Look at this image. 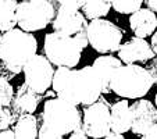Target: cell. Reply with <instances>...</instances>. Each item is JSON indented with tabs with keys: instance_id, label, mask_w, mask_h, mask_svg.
<instances>
[{
	"instance_id": "obj_28",
	"label": "cell",
	"mask_w": 157,
	"mask_h": 139,
	"mask_svg": "<svg viewBox=\"0 0 157 139\" xmlns=\"http://www.w3.org/2000/svg\"><path fill=\"white\" fill-rule=\"evenodd\" d=\"M150 46H151V49H153V53H154V56L157 57V29L154 31V32H153V35H151Z\"/></svg>"
},
{
	"instance_id": "obj_26",
	"label": "cell",
	"mask_w": 157,
	"mask_h": 139,
	"mask_svg": "<svg viewBox=\"0 0 157 139\" xmlns=\"http://www.w3.org/2000/svg\"><path fill=\"white\" fill-rule=\"evenodd\" d=\"M142 138H146V139H157V122L153 124L147 131L145 132V135Z\"/></svg>"
},
{
	"instance_id": "obj_15",
	"label": "cell",
	"mask_w": 157,
	"mask_h": 139,
	"mask_svg": "<svg viewBox=\"0 0 157 139\" xmlns=\"http://www.w3.org/2000/svg\"><path fill=\"white\" fill-rule=\"evenodd\" d=\"M132 125V111L128 99L118 100L110 106V131L125 133L131 131Z\"/></svg>"
},
{
	"instance_id": "obj_19",
	"label": "cell",
	"mask_w": 157,
	"mask_h": 139,
	"mask_svg": "<svg viewBox=\"0 0 157 139\" xmlns=\"http://www.w3.org/2000/svg\"><path fill=\"white\" fill-rule=\"evenodd\" d=\"M110 9H111V0H85L81 7V11L86 20H96L106 17Z\"/></svg>"
},
{
	"instance_id": "obj_25",
	"label": "cell",
	"mask_w": 157,
	"mask_h": 139,
	"mask_svg": "<svg viewBox=\"0 0 157 139\" xmlns=\"http://www.w3.org/2000/svg\"><path fill=\"white\" fill-rule=\"evenodd\" d=\"M147 71L150 72L151 79H153V85H157V57L150 60V64L147 65Z\"/></svg>"
},
{
	"instance_id": "obj_24",
	"label": "cell",
	"mask_w": 157,
	"mask_h": 139,
	"mask_svg": "<svg viewBox=\"0 0 157 139\" xmlns=\"http://www.w3.org/2000/svg\"><path fill=\"white\" fill-rule=\"evenodd\" d=\"M70 138H72V139H85V138H88L86 132L83 131L82 122H81V124H78L77 127H75L74 129L70 132Z\"/></svg>"
},
{
	"instance_id": "obj_17",
	"label": "cell",
	"mask_w": 157,
	"mask_h": 139,
	"mask_svg": "<svg viewBox=\"0 0 157 139\" xmlns=\"http://www.w3.org/2000/svg\"><path fill=\"white\" fill-rule=\"evenodd\" d=\"M17 139H33L38 138L39 133V122L33 113L21 114L17 117L15 125L13 128Z\"/></svg>"
},
{
	"instance_id": "obj_6",
	"label": "cell",
	"mask_w": 157,
	"mask_h": 139,
	"mask_svg": "<svg viewBox=\"0 0 157 139\" xmlns=\"http://www.w3.org/2000/svg\"><path fill=\"white\" fill-rule=\"evenodd\" d=\"M15 15L18 27L33 33L52 24L56 15V9L50 0H21Z\"/></svg>"
},
{
	"instance_id": "obj_21",
	"label": "cell",
	"mask_w": 157,
	"mask_h": 139,
	"mask_svg": "<svg viewBox=\"0 0 157 139\" xmlns=\"http://www.w3.org/2000/svg\"><path fill=\"white\" fill-rule=\"evenodd\" d=\"M14 98V89L9 79L0 77V106H10Z\"/></svg>"
},
{
	"instance_id": "obj_5",
	"label": "cell",
	"mask_w": 157,
	"mask_h": 139,
	"mask_svg": "<svg viewBox=\"0 0 157 139\" xmlns=\"http://www.w3.org/2000/svg\"><path fill=\"white\" fill-rule=\"evenodd\" d=\"M82 52L83 48L72 36L61 35L54 31L44 36L43 53L57 67L75 68L81 61Z\"/></svg>"
},
{
	"instance_id": "obj_27",
	"label": "cell",
	"mask_w": 157,
	"mask_h": 139,
	"mask_svg": "<svg viewBox=\"0 0 157 139\" xmlns=\"http://www.w3.org/2000/svg\"><path fill=\"white\" fill-rule=\"evenodd\" d=\"M15 138L14 131L10 129V128H6V129H0V139H13Z\"/></svg>"
},
{
	"instance_id": "obj_31",
	"label": "cell",
	"mask_w": 157,
	"mask_h": 139,
	"mask_svg": "<svg viewBox=\"0 0 157 139\" xmlns=\"http://www.w3.org/2000/svg\"><path fill=\"white\" fill-rule=\"evenodd\" d=\"M154 103H156L154 106H156V109H157V93H156V96H154Z\"/></svg>"
},
{
	"instance_id": "obj_7",
	"label": "cell",
	"mask_w": 157,
	"mask_h": 139,
	"mask_svg": "<svg viewBox=\"0 0 157 139\" xmlns=\"http://www.w3.org/2000/svg\"><path fill=\"white\" fill-rule=\"evenodd\" d=\"M52 28L54 32L61 35L72 36L83 49L89 44L88 42V20L82 14L81 9L75 6H57L56 15L52 21Z\"/></svg>"
},
{
	"instance_id": "obj_13",
	"label": "cell",
	"mask_w": 157,
	"mask_h": 139,
	"mask_svg": "<svg viewBox=\"0 0 157 139\" xmlns=\"http://www.w3.org/2000/svg\"><path fill=\"white\" fill-rule=\"evenodd\" d=\"M40 99H42L40 93L35 92L32 88H29L24 82L21 86H18L10 106H11V110L14 111V114L18 117L21 114L35 113V110L38 109L39 103H40Z\"/></svg>"
},
{
	"instance_id": "obj_14",
	"label": "cell",
	"mask_w": 157,
	"mask_h": 139,
	"mask_svg": "<svg viewBox=\"0 0 157 139\" xmlns=\"http://www.w3.org/2000/svg\"><path fill=\"white\" fill-rule=\"evenodd\" d=\"M129 27L133 35L138 38H147L151 36L157 29V15L150 9H142L129 14Z\"/></svg>"
},
{
	"instance_id": "obj_1",
	"label": "cell",
	"mask_w": 157,
	"mask_h": 139,
	"mask_svg": "<svg viewBox=\"0 0 157 139\" xmlns=\"http://www.w3.org/2000/svg\"><path fill=\"white\" fill-rule=\"evenodd\" d=\"M52 88L57 98L64 99L75 106L92 104L103 95L101 78L93 65H86L81 70L57 67L52 81Z\"/></svg>"
},
{
	"instance_id": "obj_23",
	"label": "cell",
	"mask_w": 157,
	"mask_h": 139,
	"mask_svg": "<svg viewBox=\"0 0 157 139\" xmlns=\"http://www.w3.org/2000/svg\"><path fill=\"white\" fill-rule=\"evenodd\" d=\"M50 2L54 6V9H56L57 6H61V4H70V6H75V7H78V9H81L85 0H50Z\"/></svg>"
},
{
	"instance_id": "obj_2",
	"label": "cell",
	"mask_w": 157,
	"mask_h": 139,
	"mask_svg": "<svg viewBox=\"0 0 157 139\" xmlns=\"http://www.w3.org/2000/svg\"><path fill=\"white\" fill-rule=\"evenodd\" d=\"M81 122L82 117L78 106L60 98L49 99L44 102L40 114L38 138L61 139L65 135H70V132Z\"/></svg>"
},
{
	"instance_id": "obj_16",
	"label": "cell",
	"mask_w": 157,
	"mask_h": 139,
	"mask_svg": "<svg viewBox=\"0 0 157 139\" xmlns=\"http://www.w3.org/2000/svg\"><path fill=\"white\" fill-rule=\"evenodd\" d=\"M92 65L101 78V83H103L101 93H110L111 92V88H110L111 77L117 68L122 65V61L118 57H114L113 54H101L93 61Z\"/></svg>"
},
{
	"instance_id": "obj_10",
	"label": "cell",
	"mask_w": 157,
	"mask_h": 139,
	"mask_svg": "<svg viewBox=\"0 0 157 139\" xmlns=\"http://www.w3.org/2000/svg\"><path fill=\"white\" fill-rule=\"evenodd\" d=\"M82 127L88 138H104L110 132V106L103 98L83 109Z\"/></svg>"
},
{
	"instance_id": "obj_30",
	"label": "cell",
	"mask_w": 157,
	"mask_h": 139,
	"mask_svg": "<svg viewBox=\"0 0 157 139\" xmlns=\"http://www.w3.org/2000/svg\"><path fill=\"white\" fill-rule=\"evenodd\" d=\"M104 138H107V139H122L124 138V133H118V132H113V131H110Z\"/></svg>"
},
{
	"instance_id": "obj_9",
	"label": "cell",
	"mask_w": 157,
	"mask_h": 139,
	"mask_svg": "<svg viewBox=\"0 0 157 139\" xmlns=\"http://www.w3.org/2000/svg\"><path fill=\"white\" fill-rule=\"evenodd\" d=\"M22 74L24 82L35 92L43 95L52 86L54 68L44 54H35L24 64Z\"/></svg>"
},
{
	"instance_id": "obj_29",
	"label": "cell",
	"mask_w": 157,
	"mask_h": 139,
	"mask_svg": "<svg viewBox=\"0 0 157 139\" xmlns=\"http://www.w3.org/2000/svg\"><path fill=\"white\" fill-rule=\"evenodd\" d=\"M147 9H150L151 11H154L157 14V0H143Z\"/></svg>"
},
{
	"instance_id": "obj_12",
	"label": "cell",
	"mask_w": 157,
	"mask_h": 139,
	"mask_svg": "<svg viewBox=\"0 0 157 139\" xmlns=\"http://www.w3.org/2000/svg\"><path fill=\"white\" fill-rule=\"evenodd\" d=\"M132 111V125L131 132L135 135L143 136L145 132L157 122V109L147 99H136L131 104Z\"/></svg>"
},
{
	"instance_id": "obj_8",
	"label": "cell",
	"mask_w": 157,
	"mask_h": 139,
	"mask_svg": "<svg viewBox=\"0 0 157 139\" xmlns=\"http://www.w3.org/2000/svg\"><path fill=\"white\" fill-rule=\"evenodd\" d=\"M86 31L88 42L93 50L100 54H111L118 52L124 33L114 22L103 18L90 20Z\"/></svg>"
},
{
	"instance_id": "obj_3",
	"label": "cell",
	"mask_w": 157,
	"mask_h": 139,
	"mask_svg": "<svg viewBox=\"0 0 157 139\" xmlns=\"http://www.w3.org/2000/svg\"><path fill=\"white\" fill-rule=\"evenodd\" d=\"M38 52V41L32 32L13 28L2 33L0 38V60L3 61L11 77L22 71L24 64Z\"/></svg>"
},
{
	"instance_id": "obj_11",
	"label": "cell",
	"mask_w": 157,
	"mask_h": 139,
	"mask_svg": "<svg viewBox=\"0 0 157 139\" xmlns=\"http://www.w3.org/2000/svg\"><path fill=\"white\" fill-rule=\"evenodd\" d=\"M153 57H156L153 49L145 38L135 36L124 42L118 49V59L124 64H146Z\"/></svg>"
},
{
	"instance_id": "obj_32",
	"label": "cell",
	"mask_w": 157,
	"mask_h": 139,
	"mask_svg": "<svg viewBox=\"0 0 157 139\" xmlns=\"http://www.w3.org/2000/svg\"><path fill=\"white\" fill-rule=\"evenodd\" d=\"M0 38H2V32H0Z\"/></svg>"
},
{
	"instance_id": "obj_20",
	"label": "cell",
	"mask_w": 157,
	"mask_h": 139,
	"mask_svg": "<svg viewBox=\"0 0 157 139\" xmlns=\"http://www.w3.org/2000/svg\"><path fill=\"white\" fill-rule=\"evenodd\" d=\"M143 0H111V9L121 14H132L142 7Z\"/></svg>"
},
{
	"instance_id": "obj_22",
	"label": "cell",
	"mask_w": 157,
	"mask_h": 139,
	"mask_svg": "<svg viewBox=\"0 0 157 139\" xmlns=\"http://www.w3.org/2000/svg\"><path fill=\"white\" fill-rule=\"evenodd\" d=\"M15 120H17V115L10 109V106H0V129L10 128V125Z\"/></svg>"
},
{
	"instance_id": "obj_18",
	"label": "cell",
	"mask_w": 157,
	"mask_h": 139,
	"mask_svg": "<svg viewBox=\"0 0 157 139\" xmlns=\"http://www.w3.org/2000/svg\"><path fill=\"white\" fill-rule=\"evenodd\" d=\"M18 0H0V32L3 33L15 28L17 25Z\"/></svg>"
},
{
	"instance_id": "obj_4",
	"label": "cell",
	"mask_w": 157,
	"mask_h": 139,
	"mask_svg": "<svg viewBox=\"0 0 157 139\" xmlns=\"http://www.w3.org/2000/svg\"><path fill=\"white\" fill-rule=\"evenodd\" d=\"M153 86L147 68L138 64H125L116 70L110 81L111 92L125 99L145 98Z\"/></svg>"
}]
</instances>
